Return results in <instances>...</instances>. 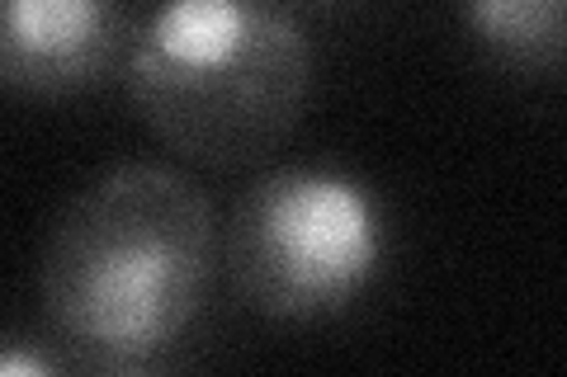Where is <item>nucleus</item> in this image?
Instances as JSON below:
<instances>
[{
  "mask_svg": "<svg viewBox=\"0 0 567 377\" xmlns=\"http://www.w3.org/2000/svg\"><path fill=\"white\" fill-rule=\"evenodd\" d=\"M123 0H0V81L20 100H71L123 71Z\"/></svg>",
  "mask_w": 567,
  "mask_h": 377,
  "instance_id": "obj_4",
  "label": "nucleus"
},
{
  "mask_svg": "<svg viewBox=\"0 0 567 377\" xmlns=\"http://www.w3.org/2000/svg\"><path fill=\"white\" fill-rule=\"evenodd\" d=\"M284 6H303V10H350V6H364V0H284Z\"/></svg>",
  "mask_w": 567,
  "mask_h": 377,
  "instance_id": "obj_7",
  "label": "nucleus"
},
{
  "mask_svg": "<svg viewBox=\"0 0 567 377\" xmlns=\"http://www.w3.org/2000/svg\"><path fill=\"white\" fill-rule=\"evenodd\" d=\"M223 255L233 293L256 316L312 326L374 293L388 264V218L364 179L284 166L237 199Z\"/></svg>",
  "mask_w": 567,
  "mask_h": 377,
  "instance_id": "obj_3",
  "label": "nucleus"
},
{
  "mask_svg": "<svg viewBox=\"0 0 567 377\" xmlns=\"http://www.w3.org/2000/svg\"><path fill=\"white\" fill-rule=\"evenodd\" d=\"M223 227L185 170L128 160L95 175L48 231L39 302L76 368L147 373L204 316Z\"/></svg>",
  "mask_w": 567,
  "mask_h": 377,
  "instance_id": "obj_1",
  "label": "nucleus"
},
{
  "mask_svg": "<svg viewBox=\"0 0 567 377\" xmlns=\"http://www.w3.org/2000/svg\"><path fill=\"white\" fill-rule=\"evenodd\" d=\"M468 43L511 76H567V0H454Z\"/></svg>",
  "mask_w": 567,
  "mask_h": 377,
  "instance_id": "obj_5",
  "label": "nucleus"
},
{
  "mask_svg": "<svg viewBox=\"0 0 567 377\" xmlns=\"http://www.w3.org/2000/svg\"><path fill=\"white\" fill-rule=\"evenodd\" d=\"M123 90L166 151L208 170L275 151L312 95V43L284 0H156Z\"/></svg>",
  "mask_w": 567,
  "mask_h": 377,
  "instance_id": "obj_2",
  "label": "nucleus"
},
{
  "mask_svg": "<svg viewBox=\"0 0 567 377\" xmlns=\"http://www.w3.org/2000/svg\"><path fill=\"white\" fill-rule=\"evenodd\" d=\"M66 364H71V358H58L48 349H29L24 339H10L6 358H0V373H6V377H24V373H58Z\"/></svg>",
  "mask_w": 567,
  "mask_h": 377,
  "instance_id": "obj_6",
  "label": "nucleus"
}]
</instances>
